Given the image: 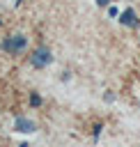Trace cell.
Returning <instances> with one entry per match:
<instances>
[{
    "label": "cell",
    "mask_w": 140,
    "mask_h": 147,
    "mask_svg": "<svg viewBox=\"0 0 140 147\" xmlns=\"http://www.w3.org/2000/svg\"><path fill=\"white\" fill-rule=\"evenodd\" d=\"M2 48H5L7 53H11V55H16V53H23V51L28 48V39H25L23 34H14V37H7V39L2 41Z\"/></svg>",
    "instance_id": "1"
},
{
    "label": "cell",
    "mask_w": 140,
    "mask_h": 147,
    "mask_svg": "<svg viewBox=\"0 0 140 147\" xmlns=\"http://www.w3.org/2000/svg\"><path fill=\"white\" fill-rule=\"evenodd\" d=\"M30 62H32L34 69H44V67H48V64L53 62V55H50V51H48L46 46H39L37 51H32Z\"/></svg>",
    "instance_id": "2"
},
{
    "label": "cell",
    "mask_w": 140,
    "mask_h": 147,
    "mask_svg": "<svg viewBox=\"0 0 140 147\" xmlns=\"http://www.w3.org/2000/svg\"><path fill=\"white\" fill-rule=\"evenodd\" d=\"M14 131H18V133H34L37 124L32 119H28V117H16L14 119Z\"/></svg>",
    "instance_id": "3"
},
{
    "label": "cell",
    "mask_w": 140,
    "mask_h": 147,
    "mask_svg": "<svg viewBox=\"0 0 140 147\" xmlns=\"http://www.w3.org/2000/svg\"><path fill=\"white\" fill-rule=\"evenodd\" d=\"M119 23L126 25V28H138V25H140V21H138V16H135V11H133L131 7L119 14Z\"/></svg>",
    "instance_id": "4"
},
{
    "label": "cell",
    "mask_w": 140,
    "mask_h": 147,
    "mask_svg": "<svg viewBox=\"0 0 140 147\" xmlns=\"http://www.w3.org/2000/svg\"><path fill=\"white\" fill-rule=\"evenodd\" d=\"M30 103H32V106H41V96H39L37 92H32V94H30Z\"/></svg>",
    "instance_id": "5"
},
{
    "label": "cell",
    "mask_w": 140,
    "mask_h": 147,
    "mask_svg": "<svg viewBox=\"0 0 140 147\" xmlns=\"http://www.w3.org/2000/svg\"><path fill=\"white\" fill-rule=\"evenodd\" d=\"M96 5L99 7H106V5H110V0H96Z\"/></svg>",
    "instance_id": "6"
},
{
    "label": "cell",
    "mask_w": 140,
    "mask_h": 147,
    "mask_svg": "<svg viewBox=\"0 0 140 147\" xmlns=\"http://www.w3.org/2000/svg\"><path fill=\"white\" fill-rule=\"evenodd\" d=\"M18 147H28V145H25V142H21V145H18Z\"/></svg>",
    "instance_id": "7"
}]
</instances>
